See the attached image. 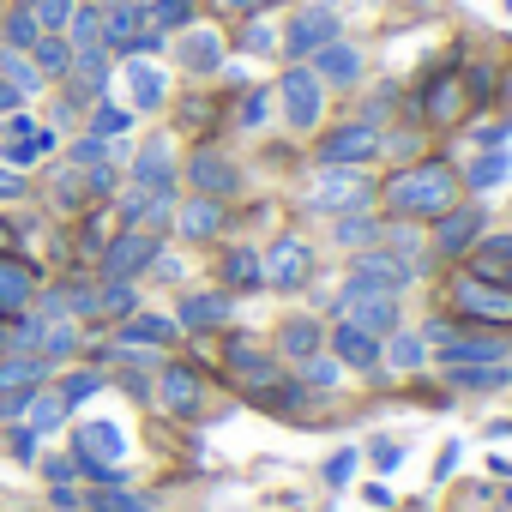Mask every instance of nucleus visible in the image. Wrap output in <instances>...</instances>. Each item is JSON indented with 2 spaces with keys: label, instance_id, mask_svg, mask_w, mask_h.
<instances>
[{
  "label": "nucleus",
  "instance_id": "obj_1",
  "mask_svg": "<svg viewBox=\"0 0 512 512\" xmlns=\"http://www.w3.org/2000/svg\"><path fill=\"white\" fill-rule=\"evenodd\" d=\"M452 193H458V175L446 163H416V169L386 181V205L404 217H440L452 205Z\"/></svg>",
  "mask_w": 512,
  "mask_h": 512
},
{
  "label": "nucleus",
  "instance_id": "obj_2",
  "mask_svg": "<svg viewBox=\"0 0 512 512\" xmlns=\"http://www.w3.org/2000/svg\"><path fill=\"white\" fill-rule=\"evenodd\" d=\"M368 199H374L368 175H362V169H344V163H326V169L314 175V187H308V205H314V211H332V217H350V211H362Z\"/></svg>",
  "mask_w": 512,
  "mask_h": 512
},
{
  "label": "nucleus",
  "instance_id": "obj_3",
  "mask_svg": "<svg viewBox=\"0 0 512 512\" xmlns=\"http://www.w3.org/2000/svg\"><path fill=\"white\" fill-rule=\"evenodd\" d=\"M278 109H284V121H290L296 133H314V127H320V115H326V85L314 79V67H290V73L278 79Z\"/></svg>",
  "mask_w": 512,
  "mask_h": 512
},
{
  "label": "nucleus",
  "instance_id": "obj_4",
  "mask_svg": "<svg viewBox=\"0 0 512 512\" xmlns=\"http://www.w3.org/2000/svg\"><path fill=\"white\" fill-rule=\"evenodd\" d=\"M121 458H127V434H121V422H85V428L73 434V464H79V470H91V476H115Z\"/></svg>",
  "mask_w": 512,
  "mask_h": 512
},
{
  "label": "nucleus",
  "instance_id": "obj_5",
  "mask_svg": "<svg viewBox=\"0 0 512 512\" xmlns=\"http://www.w3.org/2000/svg\"><path fill=\"white\" fill-rule=\"evenodd\" d=\"M326 43H338V7H332V0H314V7H302V13L290 19L284 55H290V61H308V55L326 49Z\"/></svg>",
  "mask_w": 512,
  "mask_h": 512
},
{
  "label": "nucleus",
  "instance_id": "obj_6",
  "mask_svg": "<svg viewBox=\"0 0 512 512\" xmlns=\"http://www.w3.org/2000/svg\"><path fill=\"white\" fill-rule=\"evenodd\" d=\"M410 284V266L392 260V253H362L344 278V296H398Z\"/></svg>",
  "mask_w": 512,
  "mask_h": 512
},
{
  "label": "nucleus",
  "instance_id": "obj_7",
  "mask_svg": "<svg viewBox=\"0 0 512 512\" xmlns=\"http://www.w3.org/2000/svg\"><path fill=\"white\" fill-rule=\"evenodd\" d=\"M380 127L374 121H344L338 133H326V145H320V163H344V169H362V163H374L380 157Z\"/></svg>",
  "mask_w": 512,
  "mask_h": 512
},
{
  "label": "nucleus",
  "instance_id": "obj_8",
  "mask_svg": "<svg viewBox=\"0 0 512 512\" xmlns=\"http://www.w3.org/2000/svg\"><path fill=\"white\" fill-rule=\"evenodd\" d=\"M145 266H157V235H151V229H121V235L109 241V253H103L109 284H127V278H139Z\"/></svg>",
  "mask_w": 512,
  "mask_h": 512
},
{
  "label": "nucleus",
  "instance_id": "obj_9",
  "mask_svg": "<svg viewBox=\"0 0 512 512\" xmlns=\"http://www.w3.org/2000/svg\"><path fill=\"white\" fill-rule=\"evenodd\" d=\"M55 151V133L37 127L31 115H7V145H0V157H7V169H31Z\"/></svg>",
  "mask_w": 512,
  "mask_h": 512
},
{
  "label": "nucleus",
  "instance_id": "obj_10",
  "mask_svg": "<svg viewBox=\"0 0 512 512\" xmlns=\"http://www.w3.org/2000/svg\"><path fill=\"white\" fill-rule=\"evenodd\" d=\"M482 223H488L482 205H446L440 223H434V247H440V253H470V247L482 241Z\"/></svg>",
  "mask_w": 512,
  "mask_h": 512
},
{
  "label": "nucleus",
  "instance_id": "obj_11",
  "mask_svg": "<svg viewBox=\"0 0 512 512\" xmlns=\"http://www.w3.org/2000/svg\"><path fill=\"white\" fill-rule=\"evenodd\" d=\"M133 193H157V199L175 193V157H169V139H151V145L133 157Z\"/></svg>",
  "mask_w": 512,
  "mask_h": 512
},
{
  "label": "nucleus",
  "instance_id": "obj_12",
  "mask_svg": "<svg viewBox=\"0 0 512 512\" xmlns=\"http://www.w3.org/2000/svg\"><path fill=\"white\" fill-rule=\"evenodd\" d=\"M308 266H314V260H308V247H302V241H290V235H284V241L266 253V260H260V272H266L278 290H296V284H308Z\"/></svg>",
  "mask_w": 512,
  "mask_h": 512
},
{
  "label": "nucleus",
  "instance_id": "obj_13",
  "mask_svg": "<svg viewBox=\"0 0 512 512\" xmlns=\"http://www.w3.org/2000/svg\"><path fill=\"white\" fill-rule=\"evenodd\" d=\"M332 350H338V368H356V374H374L380 368V338L362 332V326H350V320L332 332Z\"/></svg>",
  "mask_w": 512,
  "mask_h": 512
},
{
  "label": "nucleus",
  "instance_id": "obj_14",
  "mask_svg": "<svg viewBox=\"0 0 512 512\" xmlns=\"http://www.w3.org/2000/svg\"><path fill=\"white\" fill-rule=\"evenodd\" d=\"M308 61H314V79L320 85H356L362 79V49H350V43H326Z\"/></svg>",
  "mask_w": 512,
  "mask_h": 512
},
{
  "label": "nucleus",
  "instance_id": "obj_15",
  "mask_svg": "<svg viewBox=\"0 0 512 512\" xmlns=\"http://www.w3.org/2000/svg\"><path fill=\"white\" fill-rule=\"evenodd\" d=\"M344 302H350V326H362L374 338L398 332V296H344Z\"/></svg>",
  "mask_w": 512,
  "mask_h": 512
},
{
  "label": "nucleus",
  "instance_id": "obj_16",
  "mask_svg": "<svg viewBox=\"0 0 512 512\" xmlns=\"http://www.w3.org/2000/svg\"><path fill=\"white\" fill-rule=\"evenodd\" d=\"M458 302H464V314H488V320H512V296H506L500 284H488V278H464V284H458Z\"/></svg>",
  "mask_w": 512,
  "mask_h": 512
},
{
  "label": "nucleus",
  "instance_id": "obj_17",
  "mask_svg": "<svg viewBox=\"0 0 512 512\" xmlns=\"http://www.w3.org/2000/svg\"><path fill=\"white\" fill-rule=\"evenodd\" d=\"M127 97H133V109H163V97H169V79L151 67V61H127Z\"/></svg>",
  "mask_w": 512,
  "mask_h": 512
},
{
  "label": "nucleus",
  "instance_id": "obj_18",
  "mask_svg": "<svg viewBox=\"0 0 512 512\" xmlns=\"http://www.w3.org/2000/svg\"><path fill=\"white\" fill-rule=\"evenodd\" d=\"M187 175H193V187H199L205 199H211V193H235V187H241V175H235V163H229V157H217V151H199Z\"/></svg>",
  "mask_w": 512,
  "mask_h": 512
},
{
  "label": "nucleus",
  "instance_id": "obj_19",
  "mask_svg": "<svg viewBox=\"0 0 512 512\" xmlns=\"http://www.w3.org/2000/svg\"><path fill=\"white\" fill-rule=\"evenodd\" d=\"M506 181H512V151H506V145H488V151L470 157V187H476V193H494V187H506Z\"/></svg>",
  "mask_w": 512,
  "mask_h": 512
},
{
  "label": "nucleus",
  "instance_id": "obj_20",
  "mask_svg": "<svg viewBox=\"0 0 512 512\" xmlns=\"http://www.w3.org/2000/svg\"><path fill=\"white\" fill-rule=\"evenodd\" d=\"M452 386L458 392H506L512 368L506 362H464V368H452Z\"/></svg>",
  "mask_w": 512,
  "mask_h": 512
},
{
  "label": "nucleus",
  "instance_id": "obj_21",
  "mask_svg": "<svg viewBox=\"0 0 512 512\" xmlns=\"http://www.w3.org/2000/svg\"><path fill=\"white\" fill-rule=\"evenodd\" d=\"M181 67H187V73H217V67H223L217 31H187V37H181Z\"/></svg>",
  "mask_w": 512,
  "mask_h": 512
},
{
  "label": "nucleus",
  "instance_id": "obj_22",
  "mask_svg": "<svg viewBox=\"0 0 512 512\" xmlns=\"http://www.w3.org/2000/svg\"><path fill=\"white\" fill-rule=\"evenodd\" d=\"M476 278H488V284L512 278V235H482L476 241Z\"/></svg>",
  "mask_w": 512,
  "mask_h": 512
},
{
  "label": "nucleus",
  "instance_id": "obj_23",
  "mask_svg": "<svg viewBox=\"0 0 512 512\" xmlns=\"http://www.w3.org/2000/svg\"><path fill=\"white\" fill-rule=\"evenodd\" d=\"M223 320H229V302H223V296H187L175 326H187V332H211V326H223Z\"/></svg>",
  "mask_w": 512,
  "mask_h": 512
},
{
  "label": "nucleus",
  "instance_id": "obj_24",
  "mask_svg": "<svg viewBox=\"0 0 512 512\" xmlns=\"http://www.w3.org/2000/svg\"><path fill=\"white\" fill-rule=\"evenodd\" d=\"M163 404H169L175 416H193V410H199V380H193L187 368H163Z\"/></svg>",
  "mask_w": 512,
  "mask_h": 512
},
{
  "label": "nucleus",
  "instance_id": "obj_25",
  "mask_svg": "<svg viewBox=\"0 0 512 512\" xmlns=\"http://www.w3.org/2000/svg\"><path fill=\"white\" fill-rule=\"evenodd\" d=\"M61 37L73 43V55H79V49H103V13H97V7H73V19H67Z\"/></svg>",
  "mask_w": 512,
  "mask_h": 512
},
{
  "label": "nucleus",
  "instance_id": "obj_26",
  "mask_svg": "<svg viewBox=\"0 0 512 512\" xmlns=\"http://www.w3.org/2000/svg\"><path fill=\"white\" fill-rule=\"evenodd\" d=\"M217 223H223V211H217V199H187L181 205V235H193V241H205V235H217Z\"/></svg>",
  "mask_w": 512,
  "mask_h": 512
},
{
  "label": "nucleus",
  "instance_id": "obj_27",
  "mask_svg": "<svg viewBox=\"0 0 512 512\" xmlns=\"http://www.w3.org/2000/svg\"><path fill=\"white\" fill-rule=\"evenodd\" d=\"M386 362H392L398 374H416V368L428 362V338H422V332H392V344H386Z\"/></svg>",
  "mask_w": 512,
  "mask_h": 512
},
{
  "label": "nucleus",
  "instance_id": "obj_28",
  "mask_svg": "<svg viewBox=\"0 0 512 512\" xmlns=\"http://www.w3.org/2000/svg\"><path fill=\"white\" fill-rule=\"evenodd\" d=\"M0 79H7L19 97L43 91V73H37V61H31V55H19V49H7V55H0Z\"/></svg>",
  "mask_w": 512,
  "mask_h": 512
},
{
  "label": "nucleus",
  "instance_id": "obj_29",
  "mask_svg": "<svg viewBox=\"0 0 512 512\" xmlns=\"http://www.w3.org/2000/svg\"><path fill=\"white\" fill-rule=\"evenodd\" d=\"M31 302V272L13 266V260H0V314H19Z\"/></svg>",
  "mask_w": 512,
  "mask_h": 512
},
{
  "label": "nucleus",
  "instance_id": "obj_30",
  "mask_svg": "<svg viewBox=\"0 0 512 512\" xmlns=\"http://www.w3.org/2000/svg\"><path fill=\"white\" fill-rule=\"evenodd\" d=\"M31 61H37L43 79H55V73L73 67V43H67V37H37V43H31Z\"/></svg>",
  "mask_w": 512,
  "mask_h": 512
},
{
  "label": "nucleus",
  "instance_id": "obj_31",
  "mask_svg": "<svg viewBox=\"0 0 512 512\" xmlns=\"http://www.w3.org/2000/svg\"><path fill=\"white\" fill-rule=\"evenodd\" d=\"M145 25H151V31H187V25H193V0H151V7H145Z\"/></svg>",
  "mask_w": 512,
  "mask_h": 512
},
{
  "label": "nucleus",
  "instance_id": "obj_32",
  "mask_svg": "<svg viewBox=\"0 0 512 512\" xmlns=\"http://www.w3.org/2000/svg\"><path fill=\"white\" fill-rule=\"evenodd\" d=\"M25 7H31V19H37V31H43V37H61L79 0H25Z\"/></svg>",
  "mask_w": 512,
  "mask_h": 512
},
{
  "label": "nucleus",
  "instance_id": "obj_33",
  "mask_svg": "<svg viewBox=\"0 0 512 512\" xmlns=\"http://www.w3.org/2000/svg\"><path fill=\"white\" fill-rule=\"evenodd\" d=\"M314 350H320V326L314 320H284V356L314 362Z\"/></svg>",
  "mask_w": 512,
  "mask_h": 512
},
{
  "label": "nucleus",
  "instance_id": "obj_34",
  "mask_svg": "<svg viewBox=\"0 0 512 512\" xmlns=\"http://www.w3.org/2000/svg\"><path fill=\"white\" fill-rule=\"evenodd\" d=\"M229 368H235V374H247L253 386H272V374H278L260 350H253V344H235V350H229Z\"/></svg>",
  "mask_w": 512,
  "mask_h": 512
},
{
  "label": "nucleus",
  "instance_id": "obj_35",
  "mask_svg": "<svg viewBox=\"0 0 512 512\" xmlns=\"http://www.w3.org/2000/svg\"><path fill=\"white\" fill-rule=\"evenodd\" d=\"M43 368H49L43 356H31V362H0V392H19V386L31 392V386L43 380Z\"/></svg>",
  "mask_w": 512,
  "mask_h": 512
},
{
  "label": "nucleus",
  "instance_id": "obj_36",
  "mask_svg": "<svg viewBox=\"0 0 512 512\" xmlns=\"http://www.w3.org/2000/svg\"><path fill=\"white\" fill-rule=\"evenodd\" d=\"M133 127V109H121V103H97V115H91V139H115V133H127Z\"/></svg>",
  "mask_w": 512,
  "mask_h": 512
},
{
  "label": "nucleus",
  "instance_id": "obj_37",
  "mask_svg": "<svg viewBox=\"0 0 512 512\" xmlns=\"http://www.w3.org/2000/svg\"><path fill=\"white\" fill-rule=\"evenodd\" d=\"M169 338H175V320H157V314L127 320V344H169Z\"/></svg>",
  "mask_w": 512,
  "mask_h": 512
},
{
  "label": "nucleus",
  "instance_id": "obj_38",
  "mask_svg": "<svg viewBox=\"0 0 512 512\" xmlns=\"http://www.w3.org/2000/svg\"><path fill=\"white\" fill-rule=\"evenodd\" d=\"M223 278H229V284H260V278H266V272H260V253H253V247H235L229 260H223Z\"/></svg>",
  "mask_w": 512,
  "mask_h": 512
},
{
  "label": "nucleus",
  "instance_id": "obj_39",
  "mask_svg": "<svg viewBox=\"0 0 512 512\" xmlns=\"http://www.w3.org/2000/svg\"><path fill=\"white\" fill-rule=\"evenodd\" d=\"M91 512H151V500H145V494H121V488H103V494H91Z\"/></svg>",
  "mask_w": 512,
  "mask_h": 512
},
{
  "label": "nucleus",
  "instance_id": "obj_40",
  "mask_svg": "<svg viewBox=\"0 0 512 512\" xmlns=\"http://www.w3.org/2000/svg\"><path fill=\"white\" fill-rule=\"evenodd\" d=\"M73 344H79V332H73L67 320H55V326L43 332V350H37V356H43V362H61V356L73 350Z\"/></svg>",
  "mask_w": 512,
  "mask_h": 512
},
{
  "label": "nucleus",
  "instance_id": "obj_41",
  "mask_svg": "<svg viewBox=\"0 0 512 512\" xmlns=\"http://www.w3.org/2000/svg\"><path fill=\"white\" fill-rule=\"evenodd\" d=\"M43 31H37V19H31V7H19L13 19H7V49H31Z\"/></svg>",
  "mask_w": 512,
  "mask_h": 512
},
{
  "label": "nucleus",
  "instance_id": "obj_42",
  "mask_svg": "<svg viewBox=\"0 0 512 512\" xmlns=\"http://www.w3.org/2000/svg\"><path fill=\"white\" fill-rule=\"evenodd\" d=\"M91 392H103V374H67V380H61V404H67V410L85 404Z\"/></svg>",
  "mask_w": 512,
  "mask_h": 512
},
{
  "label": "nucleus",
  "instance_id": "obj_43",
  "mask_svg": "<svg viewBox=\"0 0 512 512\" xmlns=\"http://www.w3.org/2000/svg\"><path fill=\"white\" fill-rule=\"evenodd\" d=\"M61 416H67V404H61V392H43V398L31 404V428H37V434H43V428H55Z\"/></svg>",
  "mask_w": 512,
  "mask_h": 512
},
{
  "label": "nucleus",
  "instance_id": "obj_44",
  "mask_svg": "<svg viewBox=\"0 0 512 512\" xmlns=\"http://www.w3.org/2000/svg\"><path fill=\"white\" fill-rule=\"evenodd\" d=\"M368 464H374V470H398V464H404V446L380 434V440H368Z\"/></svg>",
  "mask_w": 512,
  "mask_h": 512
},
{
  "label": "nucleus",
  "instance_id": "obj_45",
  "mask_svg": "<svg viewBox=\"0 0 512 512\" xmlns=\"http://www.w3.org/2000/svg\"><path fill=\"white\" fill-rule=\"evenodd\" d=\"M266 121H272V91H253L241 103V127H266Z\"/></svg>",
  "mask_w": 512,
  "mask_h": 512
},
{
  "label": "nucleus",
  "instance_id": "obj_46",
  "mask_svg": "<svg viewBox=\"0 0 512 512\" xmlns=\"http://www.w3.org/2000/svg\"><path fill=\"white\" fill-rule=\"evenodd\" d=\"M133 302H139V296H133V284H109V290L97 296V308H103V314H133Z\"/></svg>",
  "mask_w": 512,
  "mask_h": 512
},
{
  "label": "nucleus",
  "instance_id": "obj_47",
  "mask_svg": "<svg viewBox=\"0 0 512 512\" xmlns=\"http://www.w3.org/2000/svg\"><path fill=\"white\" fill-rule=\"evenodd\" d=\"M356 458H362V452H332V458H326V482L344 488V482L356 476Z\"/></svg>",
  "mask_w": 512,
  "mask_h": 512
},
{
  "label": "nucleus",
  "instance_id": "obj_48",
  "mask_svg": "<svg viewBox=\"0 0 512 512\" xmlns=\"http://www.w3.org/2000/svg\"><path fill=\"white\" fill-rule=\"evenodd\" d=\"M73 163L97 169V163H109V145H103V139H79V145H73Z\"/></svg>",
  "mask_w": 512,
  "mask_h": 512
},
{
  "label": "nucleus",
  "instance_id": "obj_49",
  "mask_svg": "<svg viewBox=\"0 0 512 512\" xmlns=\"http://www.w3.org/2000/svg\"><path fill=\"white\" fill-rule=\"evenodd\" d=\"M374 235H380V229H374L368 217H356V211H350V217L338 223V241H374Z\"/></svg>",
  "mask_w": 512,
  "mask_h": 512
},
{
  "label": "nucleus",
  "instance_id": "obj_50",
  "mask_svg": "<svg viewBox=\"0 0 512 512\" xmlns=\"http://www.w3.org/2000/svg\"><path fill=\"white\" fill-rule=\"evenodd\" d=\"M13 458H19V464L37 458V428H19V434H13Z\"/></svg>",
  "mask_w": 512,
  "mask_h": 512
},
{
  "label": "nucleus",
  "instance_id": "obj_51",
  "mask_svg": "<svg viewBox=\"0 0 512 512\" xmlns=\"http://www.w3.org/2000/svg\"><path fill=\"white\" fill-rule=\"evenodd\" d=\"M272 43H278V37H272V31H266V25H253V31H247V49H253V55H266V49H272Z\"/></svg>",
  "mask_w": 512,
  "mask_h": 512
},
{
  "label": "nucleus",
  "instance_id": "obj_52",
  "mask_svg": "<svg viewBox=\"0 0 512 512\" xmlns=\"http://www.w3.org/2000/svg\"><path fill=\"white\" fill-rule=\"evenodd\" d=\"M308 380H314V386H332V380H338V368H332V362H308Z\"/></svg>",
  "mask_w": 512,
  "mask_h": 512
},
{
  "label": "nucleus",
  "instance_id": "obj_53",
  "mask_svg": "<svg viewBox=\"0 0 512 512\" xmlns=\"http://www.w3.org/2000/svg\"><path fill=\"white\" fill-rule=\"evenodd\" d=\"M229 13H266V7H278V0H223Z\"/></svg>",
  "mask_w": 512,
  "mask_h": 512
},
{
  "label": "nucleus",
  "instance_id": "obj_54",
  "mask_svg": "<svg viewBox=\"0 0 512 512\" xmlns=\"http://www.w3.org/2000/svg\"><path fill=\"white\" fill-rule=\"evenodd\" d=\"M362 500H368V506H386V500H392V488H386V482H368V488H362Z\"/></svg>",
  "mask_w": 512,
  "mask_h": 512
},
{
  "label": "nucleus",
  "instance_id": "obj_55",
  "mask_svg": "<svg viewBox=\"0 0 512 512\" xmlns=\"http://www.w3.org/2000/svg\"><path fill=\"white\" fill-rule=\"evenodd\" d=\"M7 109H19V91H13L7 79H0V115H7Z\"/></svg>",
  "mask_w": 512,
  "mask_h": 512
},
{
  "label": "nucleus",
  "instance_id": "obj_56",
  "mask_svg": "<svg viewBox=\"0 0 512 512\" xmlns=\"http://www.w3.org/2000/svg\"><path fill=\"white\" fill-rule=\"evenodd\" d=\"M19 187H25V181H19V175H0V199H13V193H19Z\"/></svg>",
  "mask_w": 512,
  "mask_h": 512
}]
</instances>
